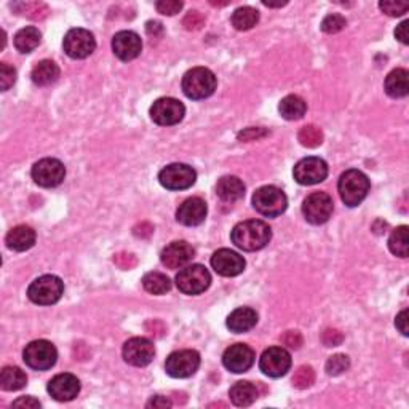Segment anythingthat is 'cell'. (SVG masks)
Returning <instances> with one entry per match:
<instances>
[{"label":"cell","mask_w":409,"mask_h":409,"mask_svg":"<svg viewBox=\"0 0 409 409\" xmlns=\"http://www.w3.org/2000/svg\"><path fill=\"white\" fill-rule=\"evenodd\" d=\"M230 239L236 248L243 251H259L269 245L272 239V230L264 221L248 219L235 225Z\"/></svg>","instance_id":"6da1fadb"},{"label":"cell","mask_w":409,"mask_h":409,"mask_svg":"<svg viewBox=\"0 0 409 409\" xmlns=\"http://www.w3.org/2000/svg\"><path fill=\"white\" fill-rule=\"evenodd\" d=\"M218 80L216 76L206 67H194L182 77V91L189 100H205L213 95Z\"/></svg>","instance_id":"7a4b0ae2"},{"label":"cell","mask_w":409,"mask_h":409,"mask_svg":"<svg viewBox=\"0 0 409 409\" xmlns=\"http://www.w3.org/2000/svg\"><path fill=\"white\" fill-rule=\"evenodd\" d=\"M369 179L368 176L360 170H347L339 177L338 190L341 195V200L347 206H358L362 201L366 199L369 192Z\"/></svg>","instance_id":"3957f363"},{"label":"cell","mask_w":409,"mask_h":409,"mask_svg":"<svg viewBox=\"0 0 409 409\" xmlns=\"http://www.w3.org/2000/svg\"><path fill=\"white\" fill-rule=\"evenodd\" d=\"M253 206L259 214L277 218L288 208V199L282 189L275 186L259 187L253 195Z\"/></svg>","instance_id":"277c9868"},{"label":"cell","mask_w":409,"mask_h":409,"mask_svg":"<svg viewBox=\"0 0 409 409\" xmlns=\"http://www.w3.org/2000/svg\"><path fill=\"white\" fill-rule=\"evenodd\" d=\"M64 293L63 280L56 275H43L29 285L27 298L37 305L56 304Z\"/></svg>","instance_id":"5b68a950"},{"label":"cell","mask_w":409,"mask_h":409,"mask_svg":"<svg viewBox=\"0 0 409 409\" xmlns=\"http://www.w3.org/2000/svg\"><path fill=\"white\" fill-rule=\"evenodd\" d=\"M176 285L181 293L197 296L205 293L211 285V274L205 265L192 264L181 269L176 275Z\"/></svg>","instance_id":"8992f818"},{"label":"cell","mask_w":409,"mask_h":409,"mask_svg":"<svg viewBox=\"0 0 409 409\" xmlns=\"http://www.w3.org/2000/svg\"><path fill=\"white\" fill-rule=\"evenodd\" d=\"M23 360L29 368L36 369V371H47L55 366L58 351L52 342L41 339V341L27 344L23 352Z\"/></svg>","instance_id":"52a82bcc"},{"label":"cell","mask_w":409,"mask_h":409,"mask_svg":"<svg viewBox=\"0 0 409 409\" xmlns=\"http://www.w3.org/2000/svg\"><path fill=\"white\" fill-rule=\"evenodd\" d=\"M334 210L333 199L327 192H313L302 203V214L307 223L313 225L324 224L331 218Z\"/></svg>","instance_id":"ba28073f"},{"label":"cell","mask_w":409,"mask_h":409,"mask_svg":"<svg viewBox=\"0 0 409 409\" xmlns=\"http://www.w3.org/2000/svg\"><path fill=\"white\" fill-rule=\"evenodd\" d=\"M159 181L168 190H184L195 184L197 173L186 164H171L160 171Z\"/></svg>","instance_id":"9c48e42d"},{"label":"cell","mask_w":409,"mask_h":409,"mask_svg":"<svg viewBox=\"0 0 409 409\" xmlns=\"http://www.w3.org/2000/svg\"><path fill=\"white\" fill-rule=\"evenodd\" d=\"M63 47L66 55L71 56L72 59H85L95 52L96 41L95 36H93L90 31L82 27H76L71 29V31L64 36Z\"/></svg>","instance_id":"30bf717a"},{"label":"cell","mask_w":409,"mask_h":409,"mask_svg":"<svg viewBox=\"0 0 409 409\" xmlns=\"http://www.w3.org/2000/svg\"><path fill=\"white\" fill-rule=\"evenodd\" d=\"M186 115V107L175 98H160L151 107L152 122L160 126L177 125Z\"/></svg>","instance_id":"8fae6325"},{"label":"cell","mask_w":409,"mask_h":409,"mask_svg":"<svg viewBox=\"0 0 409 409\" xmlns=\"http://www.w3.org/2000/svg\"><path fill=\"white\" fill-rule=\"evenodd\" d=\"M200 366V355L195 351L173 352L166 358L165 371L175 379H186L194 376Z\"/></svg>","instance_id":"7c38bea8"},{"label":"cell","mask_w":409,"mask_h":409,"mask_svg":"<svg viewBox=\"0 0 409 409\" xmlns=\"http://www.w3.org/2000/svg\"><path fill=\"white\" fill-rule=\"evenodd\" d=\"M31 175L37 186L50 189V187H56L64 181L66 168H64L63 162H59L58 159H42L32 166Z\"/></svg>","instance_id":"4fadbf2b"},{"label":"cell","mask_w":409,"mask_h":409,"mask_svg":"<svg viewBox=\"0 0 409 409\" xmlns=\"http://www.w3.org/2000/svg\"><path fill=\"white\" fill-rule=\"evenodd\" d=\"M294 179L302 186H313L323 182L328 176L327 162L320 157H307L299 160L293 170Z\"/></svg>","instance_id":"5bb4252c"},{"label":"cell","mask_w":409,"mask_h":409,"mask_svg":"<svg viewBox=\"0 0 409 409\" xmlns=\"http://www.w3.org/2000/svg\"><path fill=\"white\" fill-rule=\"evenodd\" d=\"M259 368L265 376L282 377L291 368V355L283 347H270L261 357Z\"/></svg>","instance_id":"9a60e30c"},{"label":"cell","mask_w":409,"mask_h":409,"mask_svg":"<svg viewBox=\"0 0 409 409\" xmlns=\"http://www.w3.org/2000/svg\"><path fill=\"white\" fill-rule=\"evenodd\" d=\"M154 344L146 338H131L123 346V360L131 366H147L154 360Z\"/></svg>","instance_id":"2e32d148"},{"label":"cell","mask_w":409,"mask_h":409,"mask_svg":"<svg viewBox=\"0 0 409 409\" xmlns=\"http://www.w3.org/2000/svg\"><path fill=\"white\" fill-rule=\"evenodd\" d=\"M254 351L246 344H234L223 355V363L230 373H246L254 364Z\"/></svg>","instance_id":"e0dca14e"},{"label":"cell","mask_w":409,"mask_h":409,"mask_svg":"<svg viewBox=\"0 0 409 409\" xmlns=\"http://www.w3.org/2000/svg\"><path fill=\"white\" fill-rule=\"evenodd\" d=\"M211 265H213L214 272L223 275V277H236V275L243 272L246 263L243 256H240L232 250L223 248L213 254Z\"/></svg>","instance_id":"ac0fdd59"},{"label":"cell","mask_w":409,"mask_h":409,"mask_svg":"<svg viewBox=\"0 0 409 409\" xmlns=\"http://www.w3.org/2000/svg\"><path fill=\"white\" fill-rule=\"evenodd\" d=\"M112 50L122 61H131L141 55L142 42L141 37L133 31H120L112 38Z\"/></svg>","instance_id":"d6986e66"},{"label":"cell","mask_w":409,"mask_h":409,"mask_svg":"<svg viewBox=\"0 0 409 409\" xmlns=\"http://www.w3.org/2000/svg\"><path fill=\"white\" fill-rule=\"evenodd\" d=\"M206 213H208V206H206L205 200H201L200 197H192V199H187L179 205L176 211V219L182 225L195 228V225L203 223Z\"/></svg>","instance_id":"ffe728a7"},{"label":"cell","mask_w":409,"mask_h":409,"mask_svg":"<svg viewBox=\"0 0 409 409\" xmlns=\"http://www.w3.org/2000/svg\"><path fill=\"white\" fill-rule=\"evenodd\" d=\"M48 393L56 401H71L80 393V381L74 374H58L48 382Z\"/></svg>","instance_id":"44dd1931"},{"label":"cell","mask_w":409,"mask_h":409,"mask_svg":"<svg viewBox=\"0 0 409 409\" xmlns=\"http://www.w3.org/2000/svg\"><path fill=\"white\" fill-rule=\"evenodd\" d=\"M195 258V250L187 241H173L162 251V264L168 269H182Z\"/></svg>","instance_id":"7402d4cb"},{"label":"cell","mask_w":409,"mask_h":409,"mask_svg":"<svg viewBox=\"0 0 409 409\" xmlns=\"http://www.w3.org/2000/svg\"><path fill=\"white\" fill-rule=\"evenodd\" d=\"M5 243L13 251H26L36 245V230L29 225H16L5 236Z\"/></svg>","instance_id":"603a6c76"},{"label":"cell","mask_w":409,"mask_h":409,"mask_svg":"<svg viewBox=\"0 0 409 409\" xmlns=\"http://www.w3.org/2000/svg\"><path fill=\"white\" fill-rule=\"evenodd\" d=\"M216 194L225 203H234L245 197V184L236 176H224L216 184Z\"/></svg>","instance_id":"cb8c5ba5"},{"label":"cell","mask_w":409,"mask_h":409,"mask_svg":"<svg viewBox=\"0 0 409 409\" xmlns=\"http://www.w3.org/2000/svg\"><path fill=\"white\" fill-rule=\"evenodd\" d=\"M258 323V313L250 307H239L228 317V328L232 333L241 334L253 329Z\"/></svg>","instance_id":"d4e9b609"},{"label":"cell","mask_w":409,"mask_h":409,"mask_svg":"<svg viewBox=\"0 0 409 409\" xmlns=\"http://www.w3.org/2000/svg\"><path fill=\"white\" fill-rule=\"evenodd\" d=\"M229 397H230V401H232L235 406L245 408V406H251L256 400H258L259 392L254 384H251L248 381H240L230 387Z\"/></svg>","instance_id":"484cf974"},{"label":"cell","mask_w":409,"mask_h":409,"mask_svg":"<svg viewBox=\"0 0 409 409\" xmlns=\"http://www.w3.org/2000/svg\"><path fill=\"white\" fill-rule=\"evenodd\" d=\"M59 77V67L55 61L52 59H43V61L37 63L34 66L31 72L32 82L37 87H48L52 83H55Z\"/></svg>","instance_id":"4316f807"},{"label":"cell","mask_w":409,"mask_h":409,"mask_svg":"<svg viewBox=\"0 0 409 409\" xmlns=\"http://www.w3.org/2000/svg\"><path fill=\"white\" fill-rule=\"evenodd\" d=\"M409 74L406 69H393L386 78V93L390 98H405L409 93Z\"/></svg>","instance_id":"83f0119b"},{"label":"cell","mask_w":409,"mask_h":409,"mask_svg":"<svg viewBox=\"0 0 409 409\" xmlns=\"http://www.w3.org/2000/svg\"><path fill=\"white\" fill-rule=\"evenodd\" d=\"M41 41H42L41 31L34 26H27L16 32V36L13 38V43H14V48H16L19 53H31L32 50H36V48L41 45Z\"/></svg>","instance_id":"f1b7e54d"},{"label":"cell","mask_w":409,"mask_h":409,"mask_svg":"<svg viewBox=\"0 0 409 409\" xmlns=\"http://www.w3.org/2000/svg\"><path fill=\"white\" fill-rule=\"evenodd\" d=\"M278 111L285 120H299L307 112V102L298 95H289L280 101Z\"/></svg>","instance_id":"f546056e"},{"label":"cell","mask_w":409,"mask_h":409,"mask_svg":"<svg viewBox=\"0 0 409 409\" xmlns=\"http://www.w3.org/2000/svg\"><path fill=\"white\" fill-rule=\"evenodd\" d=\"M27 384L26 373L18 366H5L0 373V387L7 392H16Z\"/></svg>","instance_id":"4dcf8cb0"},{"label":"cell","mask_w":409,"mask_h":409,"mask_svg":"<svg viewBox=\"0 0 409 409\" xmlns=\"http://www.w3.org/2000/svg\"><path fill=\"white\" fill-rule=\"evenodd\" d=\"M230 21L236 31H250L259 21V12L253 7H240L235 10Z\"/></svg>","instance_id":"1f68e13d"},{"label":"cell","mask_w":409,"mask_h":409,"mask_svg":"<svg viewBox=\"0 0 409 409\" xmlns=\"http://www.w3.org/2000/svg\"><path fill=\"white\" fill-rule=\"evenodd\" d=\"M142 287H144L147 293L162 296L171 289V280L162 272H149L142 278Z\"/></svg>","instance_id":"d6a6232c"},{"label":"cell","mask_w":409,"mask_h":409,"mask_svg":"<svg viewBox=\"0 0 409 409\" xmlns=\"http://www.w3.org/2000/svg\"><path fill=\"white\" fill-rule=\"evenodd\" d=\"M388 250L392 251V254L398 256V258H408L409 240L406 225H400V228L393 230L390 239H388Z\"/></svg>","instance_id":"836d02e7"},{"label":"cell","mask_w":409,"mask_h":409,"mask_svg":"<svg viewBox=\"0 0 409 409\" xmlns=\"http://www.w3.org/2000/svg\"><path fill=\"white\" fill-rule=\"evenodd\" d=\"M298 137L300 144L304 147H310V149L323 144V131L315 125H305L300 128Z\"/></svg>","instance_id":"e575fe53"},{"label":"cell","mask_w":409,"mask_h":409,"mask_svg":"<svg viewBox=\"0 0 409 409\" xmlns=\"http://www.w3.org/2000/svg\"><path fill=\"white\" fill-rule=\"evenodd\" d=\"M13 8L16 10L18 13L26 14L27 18H32V19H43V18L47 16V13H48V8L45 7V5L38 3V2L16 3Z\"/></svg>","instance_id":"d590c367"},{"label":"cell","mask_w":409,"mask_h":409,"mask_svg":"<svg viewBox=\"0 0 409 409\" xmlns=\"http://www.w3.org/2000/svg\"><path fill=\"white\" fill-rule=\"evenodd\" d=\"M349 368H351V360H349L347 355L342 353L333 355L327 362V373L329 376H341Z\"/></svg>","instance_id":"8d00e7d4"},{"label":"cell","mask_w":409,"mask_h":409,"mask_svg":"<svg viewBox=\"0 0 409 409\" xmlns=\"http://www.w3.org/2000/svg\"><path fill=\"white\" fill-rule=\"evenodd\" d=\"M315 382V371L310 366H300L293 376V386L299 390L312 387Z\"/></svg>","instance_id":"74e56055"},{"label":"cell","mask_w":409,"mask_h":409,"mask_svg":"<svg viewBox=\"0 0 409 409\" xmlns=\"http://www.w3.org/2000/svg\"><path fill=\"white\" fill-rule=\"evenodd\" d=\"M346 26H347V19L339 13L328 14V16H324V19L322 21V31L327 34L341 32Z\"/></svg>","instance_id":"f35d334b"},{"label":"cell","mask_w":409,"mask_h":409,"mask_svg":"<svg viewBox=\"0 0 409 409\" xmlns=\"http://www.w3.org/2000/svg\"><path fill=\"white\" fill-rule=\"evenodd\" d=\"M14 82H16V71H14V67L8 66L7 63L0 64V90L7 91Z\"/></svg>","instance_id":"ab89813d"},{"label":"cell","mask_w":409,"mask_h":409,"mask_svg":"<svg viewBox=\"0 0 409 409\" xmlns=\"http://www.w3.org/2000/svg\"><path fill=\"white\" fill-rule=\"evenodd\" d=\"M182 24H184L187 31H199V29L203 27L205 16L200 12H197V10H190V12L184 16Z\"/></svg>","instance_id":"60d3db41"},{"label":"cell","mask_w":409,"mask_h":409,"mask_svg":"<svg viewBox=\"0 0 409 409\" xmlns=\"http://www.w3.org/2000/svg\"><path fill=\"white\" fill-rule=\"evenodd\" d=\"M379 8L388 16H403L409 10V5L406 2H381Z\"/></svg>","instance_id":"b9f144b4"},{"label":"cell","mask_w":409,"mask_h":409,"mask_svg":"<svg viewBox=\"0 0 409 409\" xmlns=\"http://www.w3.org/2000/svg\"><path fill=\"white\" fill-rule=\"evenodd\" d=\"M155 7L159 13L173 16V14L179 13L182 10V2H177V0H160V2H157Z\"/></svg>","instance_id":"7bdbcfd3"},{"label":"cell","mask_w":409,"mask_h":409,"mask_svg":"<svg viewBox=\"0 0 409 409\" xmlns=\"http://www.w3.org/2000/svg\"><path fill=\"white\" fill-rule=\"evenodd\" d=\"M342 341H344L342 333L338 331V329L329 328L322 334V342L327 347H338V346H341Z\"/></svg>","instance_id":"ee69618b"},{"label":"cell","mask_w":409,"mask_h":409,"mask_svg":"<svg viewBox=\"0 0 409 409\" xmlns=\"http://www.w3.org/2000/svg\"><path fill=\"white\" fill-rule=\"evenodd\" d=\"M280 341H282L283 346H287L289 349H299L302 346L304 339H302V334L299 331H287L282 338H280Z\"/></svg>","instance_id":"f6af8a7d"},{"label":"cell","mask_w":409,"mask_h":409,"mask_svg":"<svg viewBox=\"0 0 409 409\" xmlns=\"http://www.w3.org/2000/svg\"><path fill=\"white\" fill-rule=\"evenodd\" d=\"M269 131L264 130V128H246L241 133H239V140L240 141H258L261 137L267 136Z\"/></svg>","instance_id":"bcb514c9"},{"label":"cell","mask_w":409,"mask_h":409,"mask_svg":"<svg viewBox=\"0 0 409 409\" xmlns=\"http://www.w3.org/2000/svg\"><path fill=\"white\" fill-rule=\"evenodd\" d=\"M114 263L123 270H130L137 264V261H136V256L131 253H118L114 256Z\"/></svg>","instance_id":"7dc6e473"},{"label":"cell","mask_w":409,"mask_h":409,"mask_svg":"<svg viewBox=\"0 0 409 409\" xmlns=\"http://www.w3.org/2000/svg\"><path fill=\"white\" fill-rule=\"evenodd\" d=\"M146 329H147V333L152 334V336H155V338H162L166 333L165 324L162 323L160 320H151V322H147Z\"/></svg>","instance_id":"c3c4849f"},{"label":"cell","mask_w":409,"mask_h":409,"mask_svg":"<svg viewBox=\"0 0 409 409\" xmlns=\"http://www.w3.org/2000/svg\"><path fill=\"white\" fill-rule=\"evenodd\" d=\"M408 323H409V312H408V310H403V312L398 313V317L395 320V327H397L398 331L403 334V336H408V334H409Z\"/></svg>","instance_id":"681fc988"},{"label":"cell","mask_w":409,"mask_h":409,"mask_svg":"<svg viewBox=\"0 0 409 409\" xmlns=\"http://www.w3.org/2000/svg\"><path fill=\"white\" fill-rule=\"evenodd\" d=\"M13 408H31V409H36V408H41V401L36 400V398L32 397H21L18 398V400L13 401Z\"/></svg>","instance_id":"f907efd6"},{"label":"cell","mask_w":409,"mask_h":409,"mask_svg":"<svg viewBox=\"0 0 409 409\" xmlns=\"http://www.w3.org/2000/svg\"><path fill=\"white\" fill-rule=\"evenodd\" d=\"M408 26H409V21H403L400 26L397 27L395 31V37L400 41L401 43H405V45H408L409 43V34H408Z\"/></svg>","instance_id":"816d5d0a"},{"label":"cell","mask_w":409,"mask_h":409,"mask_svg":"<svg viewBox=\"0 0 409 409\" xmlns=\"http://www.w3.org/2000/svg\"><path fill=\"white\" fill-rule=\"evenodd\" d=\"M171 405H173V403H171L170 398L157 395L152 398L149 403H147V408H170Z\"/></svg>","instance_id":"f5cc1de1"},{"label":"cell","mask_w":409,"mask_h":409,"mask_svg":"<svg viewBox=\"0 0 409 409\" xmlns=\"http://www.w3.org/2000/svg\"><path fill=\"white\" fill-rule=\"evenodd\" d=\"M152 234H154V228H152L149 223H141L135 228V235L141 236V239H147V236H151Z\"/></svg>","instance_id":"db71d44e"},{"label":"cell","mask_w":409,"mask_h":409,"mask_svg":"<svg viewBox=\"0 0 409 409\" xmlns=\"http://www.w3.org/2000/svg\"><path fill=\"white\" fill-rule=\"evenodd\" d=\"M146 31L149 36L160 37L162 34H164V26H162L159 21H149L146 24Z\"/></svg>","instance_id":"11a10c76"},{"label":"cell","mask_w":409,"mask_h":409,"mask_svg":"<svg viewBox=\"0 0 409 409\" xmlns=\"http://www.w3.org/2000/svg\"><path fill=\"white\" fill-rule=\"evenodd\" d=\"M265 7H272V8H277V7H283V5H287V2H278V3H272V2H267V0H264L263 2Z\"/></svg>","instance_id":"9f6ffc18"},{"label":"cell","mask_w":409,"mask_h":409,"mask_svg":"<svg viewBox=\"0 0 409 409\" xmlns=\"http://www.w3.org/2000/svg\"><path fill=\"white\" fill-rule=\"evenodd\" d=\"M211 5H218V7H224V5H229V2H211Z\"/></svg>","instance_id":"6f0895ef"}]
</instances>
